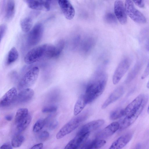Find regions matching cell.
Returning a JSON list of instances; mask_svg holds the SVG:
<instances>
[{"instance_id": "29", "label": "cell", "mask_w": 149, "mask_h": 149, "mask_svg": "<svg viewBox=\"0 0 149 149\" xmlns=\"http://www.w3.org/2000/svg\"><path fill=\"white\" fill-rule=\"evenodd\" d=\"M24 140V136L22 135L17 134L15 136L11 141L12 146L15 148L20 147Z\"/></svg>"}, {"instance_id": "20", "label": "cell", "mask_w": 149, "mask_h": 149, "mask_svg": "<svg viewBox=\"0 0 149 149\" xmlns=\"http://www.w3.org/2000/svg\"><path fill=\"white\" fill-rule=\"evenodd\" d=\"M106 143L104 139H96L86 142L80 149H99L104 146Z\"/></svg>"}, {"instance_id": "9", "label": "cell", "mask_w": 149, "mask_h": 149, "mask_svg": "<svg viewBox=\"0 0 149 149\" xmlns=\"http://www.w3.org/2000/svg\"><path fill=\"white\" fill-rule=\"evenodd\" d=\"M114 12L115 15L120 23L125 24L127 22V14L125 5L120 0L116 1L114 4Z\"/></svg>"}, {"instance_id": "21", "label": "cell", "mask_w": 149, "mask_h": 149, "mask_svg": "<svg viewBox=\"0 0 149 149\" xmlns=\"http://www.w3.org/2000/svg\"><path fill=\"white\" fill-rule=\"evenodd\" d=\"M15 12V3L13 0H8L6 3L5 18L7 21L11 20L13 17Z\"/></svg>"}, {"instance_id": "28", "label": "cell", "mask_w": 149, "mask_h": 149, "mask_svg": "<svg viewBox=\"0 0 149 149\" xmlns=\"http://www.w3.org/2000/svg\"><path fill=\"white\" fill-rule=\"evenodd\" d=\"M125 116L124 109L119 108L113 111L110 115V118L115 120Z\"/></svg>"}, {"instance_id": "8", "label": "cell", "mask_w": 149, "mask_h": 149, "mask_svg": "<svg viewBox=\"0 0 149 149\" xmlns=\"http://www.w3.org/2000/svg\"><path fill=\"white\" fill-rule=\"evenodd\" d=\"M131 63L130 59L127 58H124L120 62L113 75L112 81L114 84L119 82L129 69Z\"/></svg>"}, {"instance_id": "43", "label": "cell", "mask_w": 149, "mask_h": 149, "mask_svg": "<svg viewBox=\"0 0 149 149\" xmlns=\"http://www.w3.org/2000/svg\"><path fill=\"white\" fill-rule=\"evenodd\" d=\"M141 145L140 143H138L135 145L133 149H140Z\"/></svg>"}, {"instance_id": "15", "label": "cell", "mask_w": 149, "mask_h": 149, "mask_svg": "<svg viewBox=\"0 0 149 149\" xmlns=\"http://www.w3.org/2000/svg\"><path fill=\"white\" fill-rule=\"evenodd\" d=\"M28 7L31 9L47 11L50 9V1L47 0H25Z\"/></svg>"}, {"instance_id": "30", "label": "cell", "mask_w": 149, "mask_h": 149, "mask_svg": "<svg viewBox=\"0 0 149 149\" xmlns=\"http://www.w3.org/2000/svg\"><path fill=\"white\" fill-rule=\"evenodd\" d=\"M46 124L45 119H40L35 123L33 127V131L34 132H37L41 130Z\"/></svg>"}, {"instance_id": "39", "label": "cell", "mask_w": 149, "mask_h": 149, "mask_svg": "<svg viewBox=\"0 0 149 149\" xmlns=\"http://www.w3.org/2000/svg\"><path fill=\"white\" fill-rule=\"evenodd\" d=\"M133 1L134 3L139 7L142 8L144 7L145 3L143 0H134Z\"/></svg>"}, {"instance_id": "22", "label": "cell", "mask_w": 149, "mask_h": 149, "mask_svg": "<svg viewBox=\"0 0 149 149\" xmlns=\"http://www.w3.org/2000/svg\"><path fill=\"white\" fill-rule=\"evenodd\" d=\"M87 104L84 94L81 95L78 98L74 105V114L77 116L82 111Z\"/></svg>"}, {"instance_id": "17", "label": "cell", "mask_w": 149, "mask_h": 149, "mask_svg": "<svg viewBox=\"0 0 149 149\" xmlns=\"http://www.w3.org/2000/svg\"><path fill=\"white\" fill-rule=\"evenodd\" d=\"M34 94V91L30 88L21 90L17 94L14 103L16 104H19L27 102L32 98Z\"/></svg>"}, {"instance_id": "1", "label": "cell", "mask_w": 149, "mask_h": 149, "mask_svg": "<svg viewBox=\"0 0 149 149\" xmlns=\"http://www.w3.org/2000/svg\"><path fill=\"white\" fill-rule=\"evenodd\" d=\"M97 71L94 78L87 85L84 94L88 104L93 102L103 93L107 81V74L101 70Z\"/></svg>"}, {"instance_id": "40", "label": "cell", "mask_w": 149, "mask_h": 149, "mask_svg": "<svg viewBox=\"0 0 149 149\" xmlns=\"http://www.w3.org/2000/svg\"><path fill=\"white\" fill-rule=\"evenodd\" d=\"M43 147V143H40L34 145L30 149H42Z\"/></svg>"}, {"instance_id": "33", "label": "cell", "mask_w": 149, "mask_h": 149, "mask_svg": "<svg viewBox=\"0 0 149 149\" xmlns=\"http://www.w3.org/2000/svg\"><path fill=\"white\" fill-rule=\"evenodd\" d=\"M104 19L106 22L110 24H115L117 22L116 17L112 13H107L104 16Z\"/></svg>"}, {"instance_id": "35", "label": "cell", "mask_w": 149, "mask_h": 149, "mask_svg": "<svg viewBox=\"0 0 149 149\" xmlns=\"http://www.w3.org/2000/svg\"><path fill=\"white\" fill-rule=\"evenodd\" d=\"M92 39H87L84 44L83 47V49L86 52H88L91 48L93 45Z\"/></svg>"}, {"instance_id": "16", "label": "cell", "mask_w": 149, "mask_h": 149, "mask_svg": "<svg viewBox=\"0 0 149 149\" xmlns=\"http://www.w3.org/2000/svg\"><path fill=\"white\" fill-rule=\"evenodd\" d=\"M90 133L77 134L66 145L64 149H78L89 137Z\"/></svg>"}, {"instance_id": "19", "label": "cell", "mask_w": 149, "mask_h": 149, "mask_svg": "<svg viewBox=\"0 0 149 149\" xmlns=\"http://www.w3.org/2000/svg\"><path fill=\"white\" fill-rule=\"evenodd\" d=\"M124 89L122 86L116 88L109 95L102 104V108L104 109L111 104L115 102L123 94Z\"/></svg>"}, {"instance_id": "38", "label": "cell", "mask_w": 149, "mask_h": 149, "mask_svg": "<svg viewBox=\"0 0 149 149\" xmlns=\"http://www.w3.org/2000/svg\"><path fill=\"white\" fill-rule=\"evenodd\" d=\"M149 75V61L146 68L141 76V79H144Z\"/></svg>"}, {"instance_id": "2", "label": "cell", "mask_w": 149, "mask_h": 149, "mask_svg": "<svg viewBox=\"0 0 149 149\" xmlns=\"http://www.w3.org/2000/svg\"><path fill=\"white\" fill-rule=\"evenodd\" d=\"M53 49V45L46 44L36 47L29 51L24 58L25 62L31 64L37 61L42 58H50Z\"/></svg>"}, {"instance_id": "23", "label": "cell", "mask_w": 149, "mask_h": 149, "mask_svg": "<svg viewBox=\"0 0 149 149\" xmlns=\"http://www.w3.org/2000/svg\"><path fill=\"white\" fill-rule=\"evenodd\" d=\"M142 65V63L141 62L139 61L136 63L128 74L125 81L126 83H130L135 78L141 69Z\"/></svg>"}, {"instance_id": "18", "label": "cell", "mask_w": 149, "mask_h": 149, "mask_svg": "<svg viewBox=\"0 0 149 149\" xmlns=\"http://www.w3.org/2000/svg\"><path fill=\"white\" fill-rule=\"evenodd\" d=\"M147 95L143 94H139L124 109L125 116L134 112L141 106Z\"/></svg>"}, {"instance_id": "14", "label": "cell", "mask_w": 149, "mask_h": 149, "mask_svg": "<svg viewBox=\"0 0 149 149\" xmlns=\"http://www.w3.org/2000/svg\"><path fill=\"white\" fill-rule=\"evenodd\" d=\"M58 3L66 18L72 19L74 16L75 10L70 2L67 0H59Z\"/></svg>"}, {"instance_id": "46", "label": "cell", "mask_w": 149, "mask_h": 149, "mask_svg": "<svg viewBox=\"0 0 149 149\" xmlns=\"http://www.w3.org/2000/svg\"><path fill=\"white\" fill-rule=\"evenodd\" d=\"M147 113L149 114V105H148V109H147Z\"/></svg>"}, {"instance_id": "13", "label": "cell", "mask_w": 149, "mask_h": 149, "mask_svg": "<svg viewBox=\"0 0 149 149\" xmlns=\"http://www.w3.org/2000/svg\"><path fill=\"white\" fill-rule=\"evenodd\" d=\"M132 136V133L130 132L122 135L112 143L109 149H122L130 141Z\"/></svg>"}, {"instance_id": "5", "label": "cell", "mask_w": 149, "mask_h": 149, "mask_svg": "<svg viewBox=\"0 0 149 149\" xmlns=\"http://www.w3.org/2000/svg\"><path fill=\"white\" fill-rule=\"evenodd\" d=\"M148 97L147 95L140 107L134 112L126 115L124 118L119 123V130H124L131 125L137 119L146 106L148 102Z\"/></svg>"}, {"instance_id": "42", "label": "cell", "mask_w": 149, "mask_h": 149, "mask_svg": "<svg viewBox=\"0 0 149 149\" xmlns=\"http://www.w3.org/2000/svg\"><path fill=\"white\" fill-rule=\"evenodd\" d=\"M13 117L12 115H8L6 116L5 117V118L6 120L10 121L12 120Z\"/></svg>"}, {"instance_id": "24", "label": "cell", "mask_w": 149, "mask_h": 149, "mask_svg": "<svg viewBox=\"0 0 149 149\" xmlns=\"http://www.w3.org/2000/svg\"><path fill=\"white\" fill-rule=\"evenodd\" d=\"M32 119L31 114H29L24 118L17 124V129L19 132L24 131L30 123Z\"/></svg>"}, {"instance_id": "26", "label": "cell", "mask_w": 149, "mask_h": 149, "mask_svg": "<svg viewBox=\"0 0 149 149\" xmlns=\"http://www.w3.org/2000/svg\"><path fill=\"white\" fill-rule=\"evenodd\" d=\"M29 113V111L26 108H20L18 109L16 113L15 122L17 124L26 117Z\"/></svg>"}, {"instance_id": "6", "label": "cell", "mask_w": 149, "mask_h": 149, "mask_svg": "<svg viewBox=\"0 0 149 149\" xmlns=\"http://www.w3.org/2000/svg\"><path fill=\"white\" fill-rule=\"evenodd\" d=\"M125 7L127 14L134 21L139 24H144L146 22V18L135 7L133 1L126 0Z\"/></svg>"}, {"instance_id": "10", "label": "cell", "mask_w": 149, "mask_h": 149, "mask_svg": "<svg viewBox=\"0 0 149 149\" xmlns=\"http://www.w3.org/2000/svg\"><path fill=\"white\" fill-rule=\"evenodd\" d=\"M119 126L120 124L118 122H112L98 132L96 135V139H102L113 135L119 130Z\"/></svg>"}, {"instance_id": "3", "label": "cell", "mask_w": 149, "mask_h": 149, "mask_svg": "<svg viewBox=\"0 0 149 149\" xmlns=\"http://www.w3.org/2000/svg\"><path fill=\"white\" fill-rule=\"evenodd\" d=\"M88 116L87 113H84L71 119L59 130L56 135L57 139H61L71 132L85 120Z\"/></svg>"}, {"instance_id": "12", "label": "cell", "mask_w": 149, "mask_h": 149, "mask_svg": "<svg viewBox=\"0 0 149 149\" xmlns=\"http://www.w3.org/2000/svg\"><path fill=\"white\" fill-rule=\"evenodd\" d=\"M104 123V121L103 119H99L89 122L81 127L77 134L81 135L90 133L100 127Z\"/></svg>"}, {"instance_id": "37", "label": "cell", "mask_w": 149, "mask_h": 149, "mask_svg": "<svg viewBox=\"0 0 149 149\" xmlns=\"http://www.w3.org/2000/svg\"><path fill=\"white\" fill-rule=\"evenodd\" d=\"M7 29V26L4 24H1L0 26V41L4 37Z\"/></svg>"}, {"instance_id": "44", "label": "cell", "mask_w": 149, "mask_h": 149, "mask_svg": "<svg viewBox=\"0 0 149 149\" xmlns=\"http://www.w3.org/2000/svg\"><path fill=\"white\" fill-rule=\"evenodd\" d=\"M146 48L147 51H149V39L147 42L146 45Z\"/></svg>"}, {"instance_id": "45", "label": "cell", "mask_w": 149, "mask_h": 149, "mask_svg": "<svg viewBox=\"0 0 149 149\" xmlns=\"http://www.w3.org/2000/svg\"><path fill=\"white\" fill-rule=\"evenodd\" d=\"M146 87L147 88L149 89V80H148L147 84Z\"/></svg>"}, {"instance_id": "32", "label": "cell", "mask_w": 149, "mask_h": 149, "mask_svg": "<svg viewBox=\"0 0 149 149\" xmlns=\"http://www.w3.org/2000/svg\"><path fill=\"white\" fill-rule=\"evenodd\" d=\"M52 117L51 116H50L45 118L46 124H47L48 128L50 130L56 128L58 125L57 121L55 119H52Z\"/></svg>"}, {"instance_id": "41", "label": "cell", "mask_w": 149, "mask_h": 149, "mask_svg": "<svg viewBox=\"0 0 149 149\" xmlns=\"http://www.w3.org/2000/svg\"><path fill=\"white\" fill-rule=\"evenodd\" d=\"M0 149H12V148L10 144L6 143L3 145Z\"/></svg>"}, {"instance_id": "31", "label": "cell", "mask_w": 149, "mask_h": 149, "mask_svg": "<svg viewBox=\"0 0 149 149\" xmlns=\"http://www.w3.org/2000/svg\"><path fill=\"white\" fill-rule=\"evenodd\" d=\"M65 46V41L63 40L59 41L55 45V52L54 58L58 57L60 54Z\"/></svg>"}, {"instance_id": "4", "label": "cell", "mask_w": 149, "mask_h": 149, "mask_svg": "<svg viewBox=\"0 0 149 149\" xmlns=\"http://www.w3.org/2000/svg\"><path fill=\"white\" fill-rule=\"evenodd\" d=\"M39 73V68L37 67H34L28 70L19 81L18 85V89L22 90L32 86L38 79Z\"/></svg>"}, {"instance_id": "7", "label": "cell", "mask_w": 149, "mask_h": 149, "mask_svg": "<svg viewBox=\"0 0 149 149\" xmlns=\"http://www.w3.org/2000/svg\"><path fill=\"white\" fill-rule=\"evenodd\" d=\"M44 27L40 23L36 24L30 32L27 39L28 44L33 46L37 44L41 40L43 33Z\"/></svg>"}, {"instance_id": "25", "label": "cell", "mask_w": 149, "mask_h": 149, "mask_svg": "<svg viewBox=\"0 0 149 149\" xmlns=\"http://www.w3.org/2000/svg\"><path fill=\"white\" fill-rule=\"evenodd\" d=\"M20 24L22 31L25 33L28 32L32 27V20L29 17H24L20 20Z\"/></svg>"}, {"instance_id": "36", "label": "cell", "mask_w": 149, "mask_h": 149, "mask_svg": "<svg viewBox=\"0 0 149 149\" xmlns=\"http://www.w3.org/2000/svg\"><path fill=\"white\" fill-rule=\"evenodd\" d=\"M49 134L47 131H43L41 132L39 136V139L41 141H44L47 140L49 137Z\"/></svg>"}, {"instance_id": "11", "label": "cell", "mask_w": 149, "mask_h": 149, "mask_svg": "<svg viewBox=\"0 0 149 149\" xmlns=\"http://www.w3.org/2000/svg\"><path fill=\"white\" fill-rule=\"evenodd\" d=\"M16 88L12 87L1 98L0 105L2 107L8 106L14 103L17 95Z\"/></svg>"}, {"instance_id": "27", "label": "cell", "mask_w": 149, "mask_h": 149, "mask_svg": "<svg viewBox=\"0 0 149 149\" xmlns=\"http://www.w3.org/2000/svg\"><path fill=\"white\" fill-rule=\"evenodd\" d=\"M19 54L16 49L13 47L9 51L8 55L7 63L10 64L15 62L18 58Z\"/></svg>"}, {"instance_id": "34", "label": "cell", "mask_w": 149, "mask_h": 149, "mask_svg": "<svg viewBox=\"0 0 149 149\" xmlns=\"http://www.w3.org/2000/svg\"><path fill=\"white\" fill-rule=\"evenodd\" d=\"M57 109L56 106L52 105L44 107L42 109V111L45 113H53L56 112Z\"/></svg>"}]
</instances>
